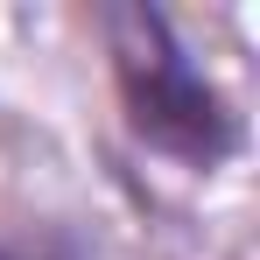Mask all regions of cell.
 Wrapping results in <instances>:
<instances>
[{
    "label": "cell",
    "mask_w": 260,
    "mask_h": 260,
    "mask_svg": "<svg viewBox=\"0 0 260 260\" xmlns=\"http://www.w3.org/2000/svg\"><path fill=\"white\" fill-rule=\"evenodd\" d=\"M106 36H113V78H120V106H127L134 141H148L155 155H169L183 169H211L239 148V120H232L225 91L176 43L169 14L106 7Z\"/></svg>",
    "instance_id": "cell-1"
}]
</instances>
